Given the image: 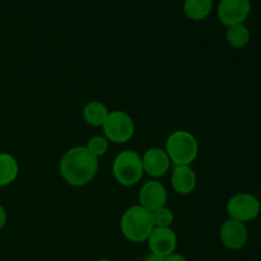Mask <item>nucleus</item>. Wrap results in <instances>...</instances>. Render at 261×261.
Here are the masks:
<instances>
[{
	"label": "nucleus",
	"mask_w": 261,
	"mask_h": 261,
	"mask_svg": "<svg viewBox=\"0 0 261 261\" xmlns=\"http://www.w3.org/2000/svg\"><path fill=\"white\" fill-rule=\"evenodd\" d=\"M59 172L68 185L82 188L96 177L98 158L94 157L86 147H74L61 157Z\"/></svg>",
	"instance_id": "1"
},
{
	"label": "nucleus",
	"mask_w": 261,
	"mask_h": 261,
	"mask_svg": "<svg viewBox=\"0 0 261 261\" xmlns=\"http://www.w3.org/2000/svg\"><path fill=\"white\" fill-rule=\"evenodd\" d=\"M153 228L154 224L152 221V213L139 204L127 208L120 219L121 233L127 241L134 244L147 242Z\"/></svg>",
	"instance_id": "2"
},
{
	"label": "nucleus",
	"mask_w": 261,
	"mask_h": 261,
	"mask_svg": "<svg viewBox=\"0 0 261 261\" xmlns=\"http://www.w3.org/2000/svg\"><path fill=\"white\" fill-rule=\"evenodd\" d=\"M166 153L173 166H190L198 158V140L188 130H176L167 138Z\"/></svg>",
	"instance_id": "3"
},
{
	"label": "nucleus",
	"mask_w": 261,
	"mask_h": 261,
	"mask_svg": "<svg viewBox=\"0 0 261 261\" xmlns=\"http://www.w3.org/2000/svg\"><path fill=\"white\" fill-rule=\"evenodd\" d=\"M112 175L122 186H134L144 175L142 157L135 150H122L115 157L112 163Z\"/></svg>",
	"instance_id": "4"
},
{
	"label": "nucleus",
	"mask_w": 261,
	"mask_h": 261,
	"mask_svg": "<svg viewBox=\"0 0 261 261\" xmlns=\"http://www.w3.org/2000/svg\"><path fill=\"white\" fill-rule=\"evenodd\" d=\"M105 138L115 144H124L133 138L135 125L132 116L125 111L115 110L110 111L106 121L102 125Z\"/></svg>",
	"instance_id": "5"
},
{
	"label": "nucleus",
	"mask_w": 261,
	"mask_h": 261,
	"mask_svg": "<svg viewBox=\"0 0 261 261\" xmlns=\"http://www.w3.org/2000/svg\"><path fill=\"white\" fill-rule=\"evenodd\" d=\"M227 214L231 219L241 223L255 221L261 212V203L255 195L249 193H239L227 201Z\"/></svg>",
	"instance_id": "6"
},
{
	"label": "nucleus",
	"mask_w": 261,
	"mask_h": 261,
	"mask_svg": "<svg viewBox=\"0 0 261 261\" xmlns=\"http://www.w3.org/2000/svg\"><path fill=\"white\" fill-rule=\"evenodd\" d=\"M251 12L250 0H221L217 9L218 19L224 27L244 24Z\"/></svg>",
	"instance_id": "7"
},
{
	"label": "nucleus",
	"mask_w": 261,
	"mask_h": 261,
	"mask_svg": "<svg viewBox=\"0 0 261 261\" xmlns=\"http://www.w3.org/2000/svg\"><path fill=\"white\" fill-rule=\"evenodd\" d=\"M167 199V189L157 180H150L145 182L140 188L139 195H138L139 205L149 212H154L162 206H166Z\"/></svg>",
	"instance_id": "8"
},
{
	"label": "nucleus",
	"mask_w": 261,
	"mask_h": 261,
	"mask_svg": "<svg viewBox=\"0 0 261 261\" xmlns=\"http://www.w3.org/2000/svg\"><path fill=\"white\" fill-rule=\"evenodd\" d=\"M219 239L226 249L232 250V251L241 250L249 239L246 224L231 218L227 219L221 227Z\"/></svg>",
	"instance_id": "9"
},
{
	"label": "nucleus",
	"mask_w": 261,
	"mask_h": 261,
	"mask_svg": "<svg viewBox=\"0 0 261 261\" xmlns=\"http://www.w3.org/2000/svg\"><path fill=\"white\" fill-rule=\"evenodd\" d=\"M147 242L150 254L166 257L176 251L177 236L172 228H153Z\"/></svg>",
	"instance_id": "10"
},
{
	"label": "nucleus",
	"mask_w": 261,
	"mask_h": 261,
	"mask_svg": "<svg viewBox=\"0 0 261 261\" xmlns=\"http://www.w3.org/2000/svg\"><path fill=\"white\" fill-rule=\"evenodd\" d=\"M144 173L152 178L163 177L171 168V161L166 150L161 148H150L142 155Z\"/></svg>",
	"instance_id": "11"
},
{
	"label": "nucleus",
	"mask_w": 261,
	"mask_h": 261,
	"mask_svg": "<svg viewBox=\"0 0 261 261\" xmlns=\"http://www.w3.org/2000/svg\"><path fill=\"white\" fill-rule=\"evenodd\" d=\"M198 177L190 166H175L171 176L172 189L180 195H189L196 188Z\"/></svg>",
	"instance_id": "12"
},
{
	"label": "nucleus",
	"mask_w": 261,
	"mask_h": 261,
	"mask_svg": "<svg viewBox=\"0 0 261 261\" xmlns=\"http://www.w3.org/2000/svg\"><path fill=\"white\" fill-rule=\"evenodd\" d=\"M109 114L110 111L106 105L99 101L88 102V103L84 105L83 111H82V116H83L86 124L93 127H102Z\"/></svg>",
	"instance_id": "13"
},
{
	"label": "nucleus",
	"mask_w": 261,
	"mask_h": 261,
	"mask_svg": "<svg viewBox=\"0 0 261 261\" xmlns=\"http://www.w3.org/2000/svg\"><path fill=\"white\" fill-rule=\"evenodd\" d=\"M213 9V0H185L184 13L186 18L194 22H200L209 17Z\"/></svg>",
	"instance_id": "14"
},
{
	"label": "nucleus",
	"mask_w": 261,
	"mask_h": 261,
	"mask_svg": "<svg viewBox=\"0 0 261 261\" xmlns=\"http://www.w3.org/2000/svg\"><path fill=\"white\" fill-rule=\"evenodd\" d=\"M19 173L17 160L9 153H0V188L14 182Z\"/></svg>",
	"instance_id": "15"
},
{
	"label": "nucleus",
	"mask_w": 261,
	"mask_h": 261,
	"mask_svg": "<svg viewBox=\"0 0 261 261\" xmlns=\"http://www.w3.org/2000/svg\"><path fill=\"white\" fill-rule=\"evenodd\" d=\"M226 38L229 46H232L233 48H237V50H241V48H245L249 45L251 35H250V30L246 25L236 24L227 28Z\"/></svg>",
	"instance_id": "16"
},
{
	"label": "nucleus",
	"mask_w": 261,
	"mask_h": 261,
	"mask_svg": "<svg viewBox=\"0 0 261 261\" xmlns=\"http://www.w3.org/2000/svg\"><path fill=\"white\" fill-rule=\"evenodd\" d=\"M152 213V221L154 224V228H171L173 221H175V216L173 212L167 206H162V208L157 209Z\"/></svg>",
	"instance_id": "17"
},
{
	"label": "nucleus",
	"mask_w": 261,
	"mask_h": 261,
	"mask_svg": "<svg viewBox=\"0 0 261 261\" xmlns=\"http://www.w3.org/2000/svg\"><path fill=\"white\" fill-rule=\"evenodd\" d=\"M86 148L94 157L99 158L106 154L107 150H109V140L102 135H94V137L89 138Z\"/></svg>",
	"instance_id": "18"
},
{
	"label": "nucleus",
	"mask_w": 261,
	"mask_h": 261,
	"mask_svg": "<svg viewBox=\"0 0 261 261\" xmlns=\"http://www.w3.org/2000/svg\"><path fill=\"white\" fill-rule=\"evenodd\" d=\"M8 222V214H7V211H5L4 206L0 204V231H2L3 228L5 227V224H7Z\"/></svg>",
	"instance_id": "19"
},
{
	"label": "nucleus",
	"mask_w": 261,
	"mask_h": 261,
	"mask_svg": "<svg viewBox=\"0 0 261 261\" xmlns=\"http://www.w3.org/2000/svg\"><path fill=\"white\" fill-rule=\"evenodd\" d=\"M163 261H188L184 255L181 254H176V252H173V254L168 255V256L163 257Z\"/></svg>",
	"instance_id": "20"
},
{
	"label": "nucleus",
	"mask_w": 261,
	"mask_h": 261,
	"mask_svg": "<svg viewBox=\"0 0 261 261\" xmlns=\"http://www.w3.org/2000/svg\"><path fill=\"white\" fill-rule=\"evenodd\" d=\"M142 261H163V257L157 256V255H154V254H149V255H147V256H145Z\"/></svg>",
	"instance_id": "21"
},
{
	"label": "nucleus",
	"mask_w": 261,
	"mask_h": 261,
	"mask_svg": "<svg viewBox=\"0 0 261 261\" xmlns=\"http://www.w3.org/2000/svg\"><path fill=\"white\" fill-rule=\"evenodd\" d=\"M97 261H112V260H110V259H99V260H97Z\"/></svg>",
	"instance_id": "22"
}]
</instances>
